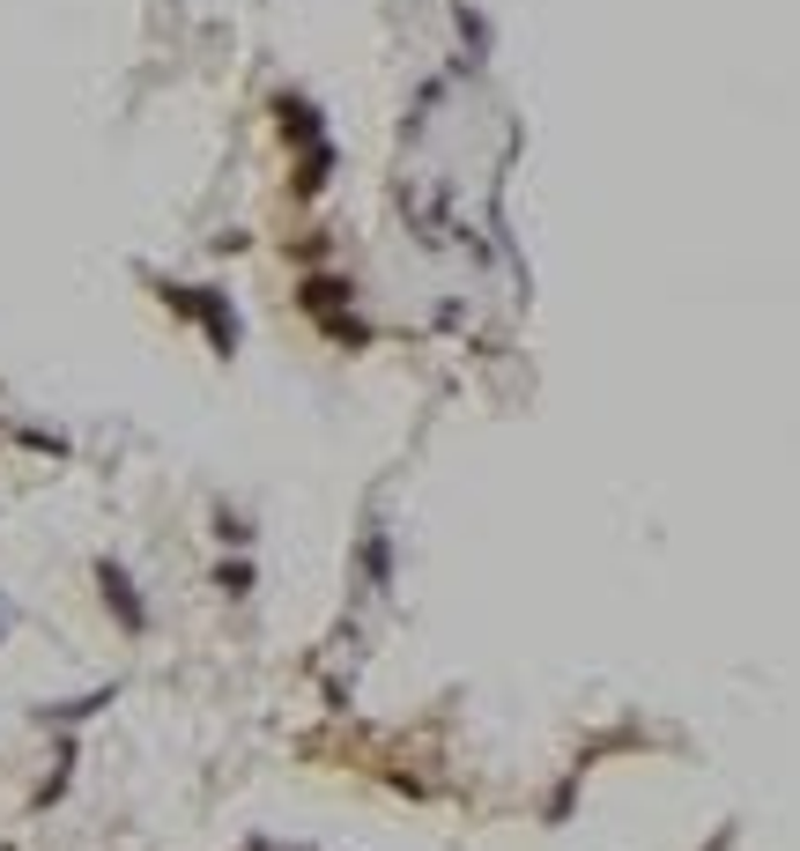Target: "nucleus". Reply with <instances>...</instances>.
<instances>
[{
    "instance_id": "nucleus-2",
    "label": "nucleus",
    "mask_w": 800,
    "mask_h": 851,
    "mask_svg": "<svg viewBox=\"0 0 800 851\" xmlns=\"http://www.w3.org/2000/svg\"><path fill=\"white\" fill-rule=\"evenodd\" d=\"M349 282H334V274H312V282H304V312H319V318H334L341 312V304H349Z\"/></svg>"
},
{
    "instance_id": "nucleus-1",
    "label": "nucleus",
    "mask_w": 800,
    "mask_h": 851,
    "mask_svg": "<svg viewBox=\"0 0 800 851\" xmlns=\"http://www.w3.org/2000/svg\"><path fill=\"white\" fill-rule=\"evenodd\" d=\"M97 585H104V600L119 608V622H126V630H149V608L134 600V585H126V570H119V563H97Z\"/></svg>"
},
{
    "instance_id": "nucleus-4",
    "label": "nucleus",
    "mask_w": 800,
    "mask_h": 851,
    "mask_svg": "<svg viewBox=\"0 0 800 851\" xmlns=\"http://www.w3.org/2000/svg\"><path fill=\"white\" fill-rule=\"evenodd\" d=\"M326 170H334V148L312 141V156H304V170H297V193H319V186H326Z\"/></svg>"
},
{
    "instance_id": "nucleus-3",
    "label": "nucleus",
    "mask_w": 800,
    "mask_h": 851,
    "mask_svg": "<svg viewBox=\"0 0 800 851\" xmlns=\"http://www.w3.org/2000/svg\"><path fill=\"white\" fill-rule=\"evenodd\" d=\"M275 112H282V134H290V141H319V112L304 97H282Z\"/></svg>"
},
{
    "instance_id": "nucleus-5",
    "label": "nucleus",
    "mask_w": 800,
    "mask_h": 851,
    "mask_svg": "<svg viewBox=\"0 0 800 851\" xmlns=\"http://www.w3.org/2000/svg\"><path fill=\"white\" fill-rule=\"evenodd\" d=\"M215 585H223V592H245L252 570H245V563H223V578H215Z\"/></svg>"
}]
</instances>
